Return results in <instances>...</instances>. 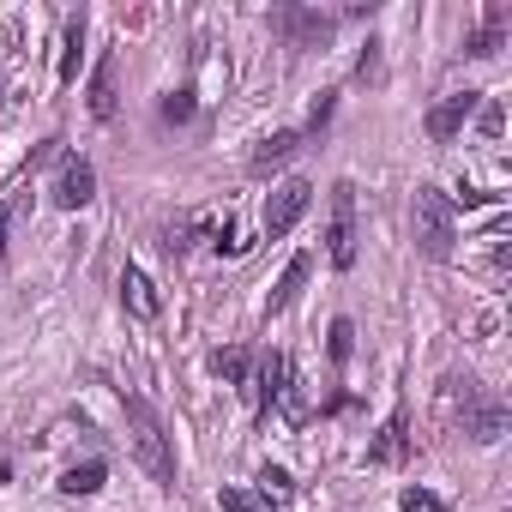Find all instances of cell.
<instances>
[{
    "label": "cell",
    "instance_id": "obj_1",
    "mask_svg": "<svg viewBox=\"0 0 512 512\" xmlns=\"http://www.w3.org/2000/svg\"><path fill=\"white\" fill-rule=\"evenodd\" d=\"M440 416L458 428V434H470L476 446H494L500 434H506V404L494 398V392H482L476 380H446L440 386Z\"/></svg>",
    "mask_w": 512,
    "mask_h": 512
},
{
    "label": "cell",
    "instance_id": "obj_2",
    "mask_svg": "<svg viewBox=\"0 0 512 512\" xmlns=\"http://www.w3.org/2000/svg\"><path fill=\"white\" fill-rule=\"evenodd\" d=\"M127 404V428H133V458L151 470V482L175 488V452H169V434H163V416L139 398V392H121Z\"/></svg>",
    "mask_w": 512,
    "mask_h": 512
},
{
    "label": "cell",
    "instance_id": "obj_3",
    "mask_svg": "<svg viewBox=\"0 0 512 512\" xmlns=\"http://www.w3.org/2000/svg\"><path fill=\"white\" fill-rule=\"evenodd\" d=\"M410 229H416V247L428 260H452V241H458V211L440 187H416L410 199Z\"/></svg>",
    "mask_w": 512,
    "mask_h": 512
},
{
    "label": "cell",
    "instance_id": "obj_4",
    "mask_svg": "<svg viewBox=\"0 0 512 512\" xmlns=\"http://www.w3.org/2000/svg\"><path fill=\"white\" fill-rule=\"evenodd\" d=\"M326 260H332L338 272L356 266V187H350V181L332 187V211H326Z\"/></svg>",
    "mask_w": 512,
    "mask_h": 512
},
{
    "label": "cell",
    "instance_id": "obj_5",
    "mask_svg": "<svg viewBox=\"0 0 512 512\" xmlns=\"http://www.w3.org/2000/svg\"><path fill=\"white\" fill-rule=\"evenodd\" d=\"M308 205H314V181H308V175H290V181L272 187V199H266V211H260V229H266V235H290V229L308 217Z\"/></svg>",
    "mask_w": 512,
    "mask_h": 512
},
{
    "label": "cell",
    "instance_id": "obj_6",
    "mask_svg": "<svg viewBox=\"0 0 512 512\" xmlns=\"http://www.w3.org/2000/svg\"><path fill=\"white\" fill-rule=\"evenodd\" d=\"M476 109H482V91H452V97H440V103L428 109V139H434V145H452Z\"/></svg>",
    "mask_w": 512,
    "mask_h": 512
},
{
    "label": "cell",
    "instance_id": "obj_7",
    "mask_svg": "<svg viewBox=\"0 0 512 512\" xmlns=\"http://www.w3.org/2000/svg\"><path fill=\"white\" fill-rule=\"evenodd\" d=\"M91 199H97V169H91L85 157H67L61 175H55V205H61V211H85Z\"/></svg>",
    "mask_w": 512,
    "mask_h": 512
},
{
    "label": "cell",
    "instance_id": "obj_8",
    "mask_svg": "<svg viewBox=\"0 0 512 512\" xmlns=\"http://www.w3.org/2000/svg\"><path fill=\"white\" fill-rule=\"evenodd\" d=\"M121 302H127V314H133V320H157V314H163V296H157V284H151L139 266H127V272H121Z\"/></svg>",
    "mask_w": 512,
    "mask_h": 512
},
{
    "label": "cell",
    "instance_id": "obj_9",
    "mask_svg": "<svg viewBox=\"0 0 512 512\" xmlns=\"http://www.w3.org/2000/svg\"><path fill=\"white\" fill-rule=\"evenodd\" d=\"M404 452H410V410L398 404V410L386 416V428H380V440L368 446V458H374V464H398Z\"/></svg>",
    "mask_w": 512,
    "mask_h": 512
},
{
    "label": "cell",
    "instance_id": "obj_10",
    "mask_svg": "<svg viewBox=\"0 0 512 512\" xmlns=\"http://www.w3.org/2000/svg\"><path fill=\"white\" fill-rule=\"evenodd\" d=\"M296 151H302V133H296V127H278V133H266L260 145H253V169H260V175H266V169H284Z\"/></svg>",
    "mask_w": 512,
    "mask_h": 512
},
{
    "label": "cell",
    "instance_id": "obj_11",
    "mask_svg": "<svg viewBox=\"0 0 512 512\" xmlns=\"http://www.w3.org/2000/svg\"><path fill=\"white\" fill-rule=\"evenodd\" d=\"M290 380H296L290 356H284V350H272V356H266V368H260V410H272V404L290 392Z\"/></svg>",
    "mask_w": 512,
    "mask_h": 512
},
{
    "label": "cell",
    "instance_id": "obj_12",
    "mask_svg": "<svg viewBox=\"0 0 512 512\" xmlns=\"http://www.w3.org/2000/svg\"><path fill=\"white\" fill-rule=\"evenodd\" d=\"M115 103H121V97H115V55H103V61H97V73H91V115H97V121H109V115H115Z\"/></svg>",
    "mask_w": 512,
    "mask_h": 512
},
{
    "label": "cell",
    "instance_id": "obj_13",
    "mask_svg": "<svg viewBox=\"0 0 512 512\" xmlns=\"http://www.w3.org/2000/svg\"><path fill=\"white\" fill-rule=\"evenodd\" d=\"M308 272H314V260H308V253H296V260H290V272L278 278V290H272V302H266V308H272V314H284V308H290V302L302 296V284H308Z\"/></svg>",
    "mask_w": 512,
    "mask_h": 512
},
{
    "label": "cell",
    "instance_id": "obj_14",
    "mask_svg": "<svg viewBox=\"0 0 512 512\" xmlns=\"http://www.w3.org/2000/svg\"><path fill=\"white\" fill-rule=\"evenodd\" d=\"M61 43H67V49H61V85H73V79H79V55H85V13L67 19Z\"/></svg>",
    "mask_w": 512,
    "mask_h": 512
},
{
    "label": "cell",
    "instance_id": "obj_15",
    "mask_svg": "<svg viewBox=\"0 0 512 512\" xmlns=\"http://www.w3.org/2000/svg\"><path fill=\"white\" fill-rule=\"evenodd\" d=\"M103 476H109V470H103V458H85V464H73V470L61 476V494H97V488H103Z\"/></svg>",
    "mask_w": 512,
    "mask_h": 512
},
{
    "label": "cell",
    "instance_id": "obj_16",
    "mask_svg": "<svg viewBox=\"0 0 512 512\" xmlns=\"http://www.w3.org/2000/svg\"><path fill=\"white\" fill-rule=\"evenodd\" d=\"M217 506H223V512H284L278 500H266V494H247V488H223V494H217Z\"/></svg>",
    "mask_w": 512,
    "mask_h": 512
},
{
    "label": "cell",
    "instance_id": "obj_17",
    "mask_svg": "<svg viewBox=\"0 0 512 512\" xmlns=\"http://www.w3.org/2000/svg\"><path fill=\"white\" fill-rule=\"evenodd\" d=\"M211 374L229 380V386H247V350H217L211 356Z\"/></svg>",
    "mask_w": 512,
    "mask_h": 512
},
{
    "label": "cell",
    "instance_id": "obj_18",
    "mask_svg": "<svg viewBox=\"0 0 512 512\" xmlns=\"http://www.w3.org/2000/svg\"><path fill=\"white\" fill-rule=\"evenodd\" d=\"M464 55H476V61H488V55H500V7L488 13V25H482V31L470 37V49H464Z\"/></svg>",
    "mask_w": 512,
    "mask_h": 512
},
{
    "label": "cell",
    "instance_id": "obj_19",
    "mask_svg": "<svg viewBox=\"0 0 512 512\" xmlns=\"http://www.w3.org/2000/svg\"><path fill=\"white\" fill-rule=\"evenodd\" d=\"M476 133H482V139H500V133H506V109H500V103H482V109H476Z\"/></svg>",
    "mask_w": 512,
    "mask_h": 512
},
{
    "label": "cell",
    "instance_id": "obj_20",
    "mask_svg": "<svg viewBox=\"0 0 512 512\" xmlns=\"http://www.w3.org/2000/svg\"><path fill=\"white\" fill-rule=\"evenodd\" d=\"M296 482H290V470H278V464H260V494L266 500H278V494H290Z\"/></svg>",
    "mask_w": 512,
    "mask_h": 512
},
{
    "label": "cell",
    "instance_id": "obj_21",
    "mask_svg": "<svg viewBox=\"0 0 512 512\" xmlns=\"http://www.w3.org/2000/svg\"><path fill=\"white\" fill-rule=\"evenodd\" d=\"M404 512H446V500L440 494H428V488H404V500H398Z\"/></svg>",
    "mask_w": 512,
    "mask_h": 512
},
{
    "label": "cell",
    "instance_id": "obj_22",
    "mask_svg": "<svg viewBox=\"0 0 512 512\" xmlns=\"http://www.w3.org/2000/svg\"><path fill=\"white\" fill-rule=\"evenodd\" d=\"M350 338H356V332H350V320H332V362H338V368L350 362Z\"/></svg>",
    "mask_w": 512,
    "mask_h": 512
},
{
    "label": "cell",
    "instance_id": "obj_23",
    "mask_svg": "<svg viewBox=\"0 0 512 512\" xmlns=\"http://www.w3.org/2000/svg\"><path fill=\"white\" fill-rule=\"evenodd\" d=\"M187 109H193V103H187V91H175V97L163 103V121H187Z\"/></svg>",
    "mask_w": 512,
    "mask_h": 512
},
{
    "label": "cell",
    "instance_id": "obj_24",
    "mask_svg": "<svg viewBox=\"0 0 512 512\" xmlns=\"http://www.w3.org/2000/svg\"><path fill=\"white\" fill-rule=\"evenodd\" d=\"M458 205L476 211V205H494V193H482V187H458Z\"/></svg>",
    "mask_w": 512,
    "mask_h": 512
},
{
    "label": "cell",
    "instance_id": "obj_25",
    "mask_svg": "<svg viewBox=\"0 0 512 512\" xmlns=\"http://www.w3.org/2000/svg\"><path fill=\"white\" fill-rule=\"evenodd\" d=\"M7 223H13V193H0V253H7Z\"/></svg>",
    "mask_w": 512,
    "mask_h": 512
}]
</instances>
